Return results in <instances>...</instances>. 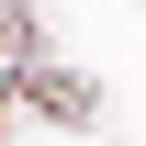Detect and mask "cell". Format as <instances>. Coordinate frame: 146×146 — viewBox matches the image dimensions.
Masks as SVG:
<instances>
[{
	"label": "cell",
	"mask_w": 146,
	"mask_h": 146,
	"mask_svg": "<svg viewBox=\"0 0 146 146\" xmlns=\"http://www.w3.org/2000/svg\"><path fill=\"white\" fill-rule=\"evenodd\" d=\"M135 11H146V0H135Z\"/></svg>",
	"instance_id": "cell-3"
},
{
	"label": "cell",
	"mask_w": 146,
	"mask_h": 146,
	"mask_svg": "<svg viewBox=\"0 0 146 146\" xmlns=\"http://www.w3.org/2000/svg\"><path fill=\"white\" fill-rule=\"evenodd\" d=\"M45 68H56V11H45V0H0V79L34 90Z\"/></svg>",
	"instance_id": "cell-1"
},
{
	"label": "cell",
	"mask_w": 146,
	"mask_h": 146,
	"mask_svg": "<svg viewBox=\"0 0 146 146\" xmlns=\"http://www.w3.org/2000/svg\"><path fill=\"white\" fill-rule=\"evenodd\" d=\"M23 124H34V112H23V79H0V146H11Z\"/></svg>",
	"instance_id": "cell-2"
}]
</instances>
